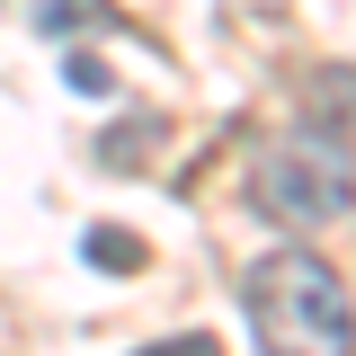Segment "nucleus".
Instances as JSON below:
<instances>
[{
  "label": "nucleus",
  "instance_id": "39448f33",
  "mask_svg": "<svg viewBox=\"0 0 356 356\" xmlns=\"http://www.w3.org/2000/svg\"><path fill=\"white\" fill-rule=\"evenodd\" d=\"M89 267H107V276H143V241L116 232V222H98V232H89Z\"/></svg>",
  "mask_w": 356,
  "mask_h": 356
},
{
  "label": "nucleus",
  "instance_id": "f03ea898",
  "mask_svg": "<svg viewBox=\"0 0 356 356\" xmlns=\"http://www.w3.org/2000/svg\"><path fill=\"white\" fill-rule=\"evenodd\" d=\"M250 205L267 222H285V232H321V222H339L356 205V178L330 143H285L250 170Z\"/></svg>",
  "mask_w": 356,
  "mask_h": 356
},
{
  "label": "nucleus",
  "instance_id": "20e7f679",
  "mask_svg": "<svg viewBox=\"0 0 356 356\" xmlns=\"http://www.w3.org/2000/svg\"><path fill=\"white\" fill-rule=\"evenodd\" d=\"M36 27L44 36H72V27H107V36H143L134 18H116L107 0H36Z\"/></svg>",
  "mask_w": 356,
  "mask_h": 356
},
{
  "label": "nucleus",
  "instance_id": "f257e3e1",
  "mask_svg": "<svg viewBox=\"0 0 356 356\" xmlns=\"http://www.w3.org/2000/svg\"><path fill=\"white\" fill-rule=\"evenodd\" d=\"M250 321L267 356H356V303L321 250H276L250 267Z\"/></svg>",
  "mask_w": 356,
  "mask_h": 356
},
{
  "label": "nucleus",
  "instance_id": "7ed1b4c3",
  "mask_svg": "<svg viewBox=\"0 0 356 356\" xmlns=\"http://www.w3.org/2000/svg\"><path fill=\"white\" fill-rule=\"evenodd\" d=\"M303 98H312V125H330L339 143H356V72H312Z\"/></svg>",
  "mask_w": 356,
  "mask_h": 356
},
{
  "label": "nucleus",
  "instance_id": "423d86ee",
  "mask_svg": "<svg viewBox=\"0 0 356 356\" xmlns=\"http://www.w3.org/2000/svg\"><path fill=\"white\" fill-rule=\"evenodd\" d=\"M134 356H222L214 339H161V348H134Z\"/></svg>",
  "mask_w": 356,
  "mask_h": 356
},
{
  "label": "nucleus",
  "instance_id": "0eeeda50",
  "mask_svg": "<svg viewBox=\"0 0 356 356\" xmlns=\"http://www.w3.org/2000/svg\"><path fill=\"white\" fill-rule=\"evenodd\" d=\"M72 89H89V98H107V63H89V54H81V63H72Z\"/></svg>",
  "mask_w": 356,
  "mask_h": 356
}]
</instances>
